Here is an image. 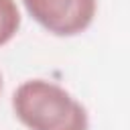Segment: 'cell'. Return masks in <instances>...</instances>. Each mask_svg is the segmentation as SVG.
Instances as JSON below:
<instances>
[{
  "label": "cell",
  "instance_id": "cell-1",
  "mask_svg": "<svg viewBox=\"0 0 130 130\" xmlns=\"http://www.w3.org/2000/svg\"><path fill=\"white\" fill-rule=\"evenodd\" d=\"M12 112L28 130H89L87 110L49 79H26L12 93Z\"/></svg>",
  "mask_w": 130,
  "mask_h": 130
},
{
  "label": "cell",
  "instance_id": "cell-2",
  "mask_svg": "<svg viewBox=\"0 0 130 130\" xmlns=\"http://www.w3.org/2000/svg\"><path fill=\"white\" fill-rule=\"evenodd\" d=\"M28 16L55 37H75L87 30L98 12V0H22Z\"/></svg>",
  "mask_w": 130,
  "mask_h": 130
},
{
  "label": "cell",
  "instance_id": "cell-3",
  "mask_svg": "<svg viewBox=\"0 0 130 130\" xmlns=\"http://www.w3.org/2000/svg\"><path fill=\"white\" fill-rule=\"evenodd\" d=\"M20 22L22 16L16 0H0V47H4L16 37Z\"/></svg>",
  "mask_w": 130,
  "mask_h": 130
},
{
  "label": "cell",
  "instance_id": "cell-4",
  "mask_svg": "<svg viewBox=\"0 0 130 130\" xmlns=\"http://www.w3.org/2000/svg\"><path fill=\"white\" fill-rule=\"evenodd\" d=\"M2 85H4V81H2V73H0V93H2Z\"/></svg>",
  "mask_w": 130,
  "mask_h": 130
}]
</instances>
